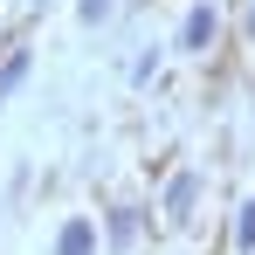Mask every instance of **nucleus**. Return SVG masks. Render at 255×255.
<instances>
[{
  "mask_svg": "<svg viewBox=\"0 0 255 255\" xmlns=\"http://www.w3.org/2000/svg\"><path fill=\"white\" fill-rule=\"evenodd\" d=\"M55 255H97V221L90 214H69L62 235H55Z\"/></svg>",
  "mask_w": 255,
  "mask_h": 255,
  "instance_id": "obj_1",
  "label": "nucleus"
},
{
  "mask_svg": "<svg viewBox=\"0 0 255 255\" xmlns=\"http://www.w3.org/2000/svg\"><path fill=\"white\" fill-rule=\"evenodd\" d=\"M207 42H214V7H193L186 28H179V48L186 55H207Z\"/></svg>",
  "mask_w": 255,
  "mask_h": 255,
  "instance_id": "obj_2",
  "label": "nucleus"
},
{
  "mask_svg": "<svg viewBox=\"0 0 255 255\" xmlns=\"http://www.w3.org/2000/svg\"><path fill=\"white\" fill-rule=\"evenodd\" d=\"M193 193H200V179H193V172H179V179L166 186V214H172V221H186V207H193Z\"/></svg>",
  "mask_w": 255,
  "mask_h": 255,
  "instance_id": "obj_3",
  "label": "nucleus"
},
{
  "mask_svg": "<svg viewBox=\"0 0 255 255\" xmlns=\"http://www.w3.org/2000/svg\"><path fill=\"white\" fill-rule=\"evenodd\" d=\"M21 76H28V48H14V55H7V69H0V97H14Z\"/></svg>",
  "mask_w": 255,
  "mask_h": 255,
  "instance_id": "obj_4",
  "label": "nucleus"
},
{
  "mask_svg": "<svg viewBox=\"0 0 255 255\" xmlns=\"http://www.w3.org/2000/svg\"><path fill=\"white\" fill-rule=\"evenodd\" d=\"M235 249H242V255H255V200L242 207V221H235Z\"/></svg>",
  "mask_w": 255,
  "mask_h": 255,
  "instance_id": "obj_5",
  "label": "nucleus"
},
{
  "mask_svg": "<svg viewBox=\"0 0 255 255\" xmlns=\"http://www.w3.org/2000/svg\"><path fill=\"white\" fill-rule=\"evenodd\" d=\"M111 7H118V0H83L76 14H83V28H97V21H111Z\"/></svg>",
  "mask_w": 255,
  "mask_h": 255,
  "instance_id": "obj_6",
  "label": "nucleus"
},
{
  "mask_svg": "<svg viewBox=\"0 0 255 255\" xmlns=\"http://www.w3.org/2000/svg\"><path fill=\"white\" fill-rule=\"evenodd\" d=\"M111 235H118V242H131V235H138V214H131V207H118V221H111Z\"/></svg>",
  "mask_w": 255,
  "mask_h": 255,
  "instance_id": "obj_7",
  "label": "nucleus"
}]
</instances>
